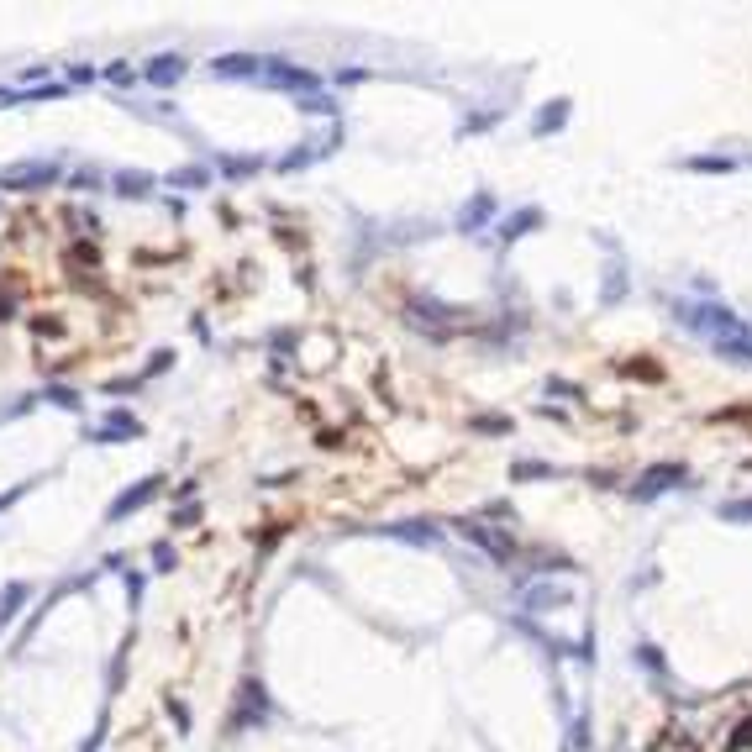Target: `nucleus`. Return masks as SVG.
<instances>
[{"label": "nucleus", "mask_w": 752, "mask_h": 752, "mask_svg": "<svg viewBox=\"0 0 752 752\" xmlns=\"http://www.w3.org/2000/svg\"><path fill=\"white\" fill-rule=\"evenodd\" d=\"M21 600H27V584H11V589L0 594V621H11V610H16Z\"/></svg>", "instance_id": "nucleus-1"}]
</instances>
